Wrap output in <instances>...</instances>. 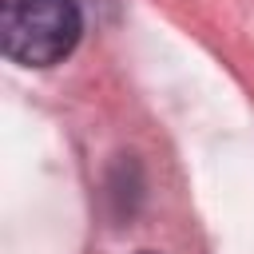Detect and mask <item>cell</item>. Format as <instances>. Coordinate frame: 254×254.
<instances>
[{
	"instance_id": "obj_1",
	"label": "cell",
	"mask_w": 254,
	"mask_h": 254,
	"mask_svg": "<svg viewBox=\"0 0 254 254\" xmlns=\"http://www.w3.org/2000/svg\"><path fill=\"white\" fill-rule=\"evenodd\" d=\"M79 36V0H0V48L20 67L64 64Z\"/></svg>"
},
{
	"instance_id": "obj_2",
	"label": "cell",
	"mask_w": 254,
	"mask_h": 254,
	"mask_svg": "<svg viewBox=\"0 0 254 254\" xmlns=\"http://www.w3.org/2000/svg\"><path fill=\"white\" fill-rule=\"evenodd\" d=\"M143 254H155V250H143Z\"/></svg>"
}]
</instances>
